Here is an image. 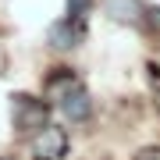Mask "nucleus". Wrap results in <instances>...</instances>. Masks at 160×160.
I'll return each instance as SVG.
<instances>
[{
	"label": "nucleus",
	"instance_id": "f257e3e1",
	"mask_svg": "<svg viewBox=\"0 0 160 160\" xmlns=\"http://www.w3.org/2000/svg\"><path fill=\"white\" fill-rule=\"evenodd\" d=\"M46 100H50V107H57V114L68 125H89L96 114L92 92L75 68H53L46 75Z\"/></svg>",
	"mask_w": 160,
	"mask_h": 160
},
{
	"label": "nucleus",
	"instance_id": "f03ea898",
	"mask_svg": "<svg viewBox=\"0 0 160 160\" xmlns=\"http://www.w3.org/2000/svg\"><path fill=\"white\" fill-rule=\"evenodd\" d=\"M50 114H53V107L43 96H32V92H14L11 96V128L22 139H32L39 128H46L53 121Z\"/></svg>",
	"mask_w": 160,
	"mask_h": 160
},
{
	"label": "nucleus",
	"instance_id": "7ed1b4c3",
	"mask_svg": "<svg viewBox=\"0 0 160 160\" xmlns=\"http://www.w3.org/2000/svg\"><path fill=\"white\" fill-rule=\"evenodd\" d=\"M68 153H71V135L57 121H50L29 139V160H64Z\"/></svg>",
	"mask_w": 160,
	"mask_h": 160
},
{
	"label": "nucleus",
	"instance_id": "20e7f679",
	"mask_svg": "<svg viewBox=\"0 0 160 160\" xmlns=\"http://www.w3.org/2000/svg\"><path fill=\"white\" fill-rule=\"evenodd\" d=\"M86 36H89V25H82V22H71V18H57V22L46 29V46L50 50H57V53H71V50H78L82 43H86Z\"/></svg>",
	"mask_w": 160,
	"mask_h": 160
},
{
	"label": "nucleus",
	"instance_id": "39448f33",
	"mask_svg": "<svg viewBox=\"0 0 160 160\" xmlns=\"http://www.w3.org/2000/svg\"><path fill=\"white\" fill-rule=\"evenodd\" d=\"M100 11L114 25H125V29H146V22H149V7L142 0H100Z\"/></svg>",
	"mask_w": 160,
	"mask_h": 160
},
{
	"label": "nucleus",
	"instance_id": "423d86ee",
	"mask_svg": "<svg viewBox=\"0 0 160 160\" xmlns=\"http://www.w3.org/2000/svg\"><path fill=\"white\" fill-rule=\"evenodd\" d=\"M92 4H96V0H64V18L89 25V11H92Z\"/></svg>",
	"mask_w": 160,
	"mask_h": 160
},
{
	"label": "nucleus",
	"instance_id": "0eeeda50",
	"mask_svg": "<svg viewBox=\"0 0 160 160\" xmlns=\"http://www.w3.org/2000/svg\"><path fill=\"white\" fill-rule=\"evenodd\" d=\"M132 160H160V146H142V149H135Z\"/></svg>",
	"mask_w": 160,
	"mask_h": 160
},
{
	"label": "nucleus",
	"instance_id": "6e6552de",
	"mask_svg": "<svg viewBox=\"0 0 160 160\" xmlns=\"http://www.w3.org/2000/svg\"><path fill=\"white\" fill-rule=\"evenodd\" d=\"M149 86L157 92V107H160V64H149Z\"/></svg>",
	"mask_w": 160,
	"mask_h": 160
},
{
	"label": "nucleus",
	"instance_id": "1a4fd4ad",
	"mask_svg": "<svg viewBox=\"0 0 160 160\" xmlns=\"http://www.w3.org/2000/svg\"><path fill=\"white\" fill-rule=\"evenodd\" d=\"M149 29H160V7H149Z\"/></svg>",
	"mask_w": 160,
	"mask_h": 160
},
{
	"label": "nucleus",
	"instance_id": "9d476101",
	"mask_svg": "<svg viewBox=\"0 0 160 160\" xmlns=\"http://www.w3.org/2000/svg\"><path fill=\"white\" fill-rule=\"evenodd\" d=\"M0 160H11V157H0Z\"/></svg>",
	"mask_w": 160,
	"mask_h": 160
}]
</instances>
